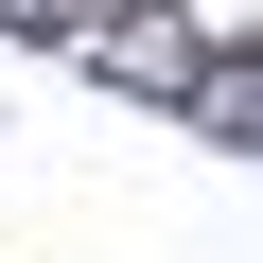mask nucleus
Instances as JSON below:
<instances>
[{
    "label": "nucleus",
    "instance_id": "f257e3e1",
    "mask_svg": "<svg viewBox=\"0 0 263 263\" xmlns=\"http://www.w3.org/2000/svg\"><path fill=\"white\" fill-rule=\"evenodd\" d=\"M193 105H211V123H246V141H263V70H193Z\"/></svg>",
    "mask_w": 263,
    "mask_h": 263
},
{
    "label": "nucleus",
    "instance_id": "f03ea898",
    "mask_svg": "<svg viewBox=\"0 0 263 263\" xmlns=\"http://www.w3.org/2000/svg\"><path fill=\"white\" fill-rule=\"evenodd\" d=\"M18 18H53V35H105V18H141V0H18Z\"/></svg>",
    "mask_w": 263,
    "mask_h": 263
}]
</instances>
